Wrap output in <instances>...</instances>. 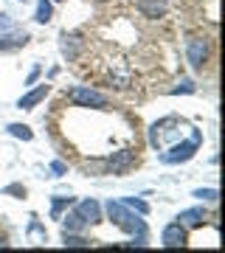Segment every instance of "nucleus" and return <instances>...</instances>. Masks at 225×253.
<instances>
[{
    "label": "nucleus",
    "mask_w": 225,
    "mask_h": 253,
    "mask_svg": "<svg viewBox=\"0 0 225 253\" xmlns=\"http://www.w3.org/2000/svg\"><path fill=\"white\" fill-rule=\"evenodd\" d=\"M172 96H178V93H194V82L191 79H180V84L178 87H172Z\"/></svg>",
    "instance_id": "nucleus-19"
},
{
    "label": "nucleus",
    "mask_w": 225,
    "mask_h": 253,
    "mask_svg": "<svg viewBox=\"0 0 225 253\" xmlns=\"http://www.w3.org/2000/svg\"><path fill=\"white\" fill-rule=\"evenodd\" d=\"M31 40L26 31H11V34H3L0 37V51H14V48H23Z\"/></svg>",
    "instance_id": "nucleus-10"
},
{
    "label": "nucleus",
    "mask_w": 225,
    "mask_h": 253,
    "mask_svg": "<svg viewBox=\"0 0 225 253\" xmlns=\"http://www.w3.org/2000/svg\"><path fill=\"white\" fill-rule=\"evenodd\" d=\"M51 14H54V6H51V0H40V3H37V14H34V20L45 26V23L51 20Z\"/></svg>",
    "instance_id": "nucleus-12"
},
{
    "label": "nucleus",
    "mask_w": 225,
    "mask_h": 253,
    "mask_svg": "<svg viewBox=\"0 0 225 253\" xmlns=\"http://www.w3.org/2000/svg\"><path fill=\"white\" fill-rule=\"evenodd\" d=\"M200 141H203V135H200V129H194L189 141H180V144L172 146L169 152H161V163H166V166H175V163L191 161V158H194V152L200 149Z\"/></svg>",
    "instance_id": "nucleus-2"
},
{
    "label": "nucleus",
    "mask_w": 225,
    "mask_h": 253,
    "mask_svg": "<svg viewBox=\"0 0 225 253\" xmlns=\"http://www.w3.org/2000/svg\"><path fill=\"white\" fill-rule=\"evenodd\" d=\"M51 172H54V174H56V177H62V174H65V172H68V166H65V163H62V161H54V163H51Z\"/></svg>",
    "instance_id": "nucleus-21"
},
{
    "label": "nucleus",
    "mask_w": 225,
    "mask_h": 253,
    "mask_svg": "<svg viewBox=\"0 0 225 253\" xmlns=\"http://www.w3.org/2000/svg\"><path fill=\"white\" fill-rule=\"evenodd\" d=\"M124 206L133 208V211H138V214H149V206H146L144 200H138V197H124Z\"/></svg>",
    "instance_id": "nucleus-17"
},
{
    "label": "nucleus",
    "mask_w": 225,
    "mask_h": 253,
    "mask_svg": "<svg viewBox=\"0 0 225 253\" xmlns=\"http://www.w3.org/2000/svg\"><path fill=\"white\" fill-rule=\"evenodd\" d=\"M14 23H11V17L9 14H0V28H11Z\"/></svg>",
    "instance_id": "nucleus-22"
},
{
    "label": "nucleus",
    "mask_w": 225,
    "mask_h": 253,
    "mask_svg": "<svg viewBox=\"0 0 225 253\" xmlns=\"http://www.w3.org/2000/svg\"><path fill=\"white\" fill-rule=\"evenodd\" d=\"M130 163H133V152H130V149H124V152H118L116 158H110V161H107V169H113V172L118 174V172H124Z\"/></svg>",
    "instance_id": "nucleus-11"
},
{
    "label": "nucleus",
    "mask_w": 225,
    "mask_h": 253,
    "mask_svg": "<svg viewBox=\"0 0 225 253\" xmlns=\"http://www.w3.org/2000/svg\"><path fill=\"white\" fill-rule=\"evenodd\" d=\"M23 3H26V0H23Z\"/></svg>",
    "instance_id": "nucleus-24"
},
{
    "label": "nucleus",
    "mask_w": 225,
    "mask_h": 253,
    "mask_svg": "<svg viewBox=\"0 0 225 253\" xmlns=\"http://www.w3.org/2000/svg\"><path fill=\"white\" fill-rule=\"evenodd\" d=\"M76 214H79L88 225H96V222H101V206L96 203V200H82L79 206H76Z\"/></svg>",
    "instance_id": "nucleus-6"
},
{
    "label": "nucleus",
    "mask_w": 225,
    "mask_h": 253,
    "mask_svg": "<svg viewBox=\"0 0 225 253\" xmlns=\"http://www.w3.org/2000/svg\"><path fill=\"white\" fill-rule=\"evenodd\" d=\"M59 219H62V228H65V231H82V228L88 225V222H85L79 214H76V211H73V214H68V217H59Z\"/></svg>",
    "instance_id": "nucleus-13"
},
{
    "label": "nucleus",
    "mask_w": 225,
    "mask_h": 253,
    "mask_svg": "<svg viewBox=\"0 0 225 253\" xmlns=\"http://www.w3.org/2000/svg\"><path fill=\"white\" fill-rule=\"evenodd\" d=\"M68 99L73 101V104H79V107H107V96H101V93L90 90V87H73L71 93H68Z\"/></svg>",
    "instance_id": "nucleus-3"
},
{
    "label": "nucleus",
    "mask_w": 225,
    "mask_h": 253,
    "mask_svg": "<svg viewBox=\"0 0 225 253\" xmlns=\"http://www.w3.org/2000/svg\"><path fill=\"white\" fill-rule=\"evenodd\" d=\"M178 219L183 228H200L206 222V208H186V211H180Z\"/></svg>",
    "instance_id": "nucleus-9"
},
{
    "label": "nucleus",
    "mask_w": 225,
    "mask_h": 253,
    "mask_svg": "<svg viewBox=\"0 0 225 253\" xmlns=\"http://www.w3.org/2000/svg\"><path fill=\"white\" fill-rule=\"evenodd\" d=\"M194 197L203 200V203H217V200H220V191L217 189H197L194 191Z\"/></svg>",
    "instance_id": "nucleus-18"
},
{
    "label": "nucleus",
    "mask_w": 225,
    "mask_h": 253,
    "mask_svg": "<svg viewBox=\"0 0 225 253\" xmlns=\"http://www.w3.org/2000/svg\"><path fill=\"white\" fill-rule=\"evenodd\" d=\"M166 9H169V0H138V11L144 17H163Z\"/></svg>",
    "instance_id": "nucleus-7"
},
{
    "label": "nucleus",
    "mask_w": 225,
    "mask_h": 253,
    "mask_svg": "<svg viewBox=\"0 0 225 253\" xmlns=\"http://www.w3.org/2000/svg\"><path fill=\"white\" fill-rule=\"evenodd\" d=\"M9 132H11L14 138H23V141H31V138H34V132H31L26 124H11V126H9Z\"/></svg>",
    "instance_id": "nucleus-16"
},
{
    "label": "nucleus",
    "mask_w": 225,
    "mask_h": 253,
    "mask_svg": "<svg viewBox=\"0 0 225 253\" xmlns=\"http://www.w3.org/2000/svg\"><path fill=\"white\" fill-rule=\"evenodd\" d=\"M59 40H62V54L68 56V59H73V56H76V48H73V42H68V34H62Z\"/></svg>",
    "instance_id": "nucleus-20"
},
{
    "label": "nucleus",
    "mask_w": 225,
    "mask_h": 253,
    "mask_svg": "<svg viewBox=\"0 0 225 253\" xmlns=\"http://www.w3.org/2000/svg\"><path fill=\"white\" fill-rule=\"evenodd\" d=\"M73 206V197H54V206H51V217L59 219L62 217V208Z\"/></svg>",
    "instance_id": "nucleus-14"
},
{
    "label": "nucleus",
    "mask_w": 225,
    "mask_h": 253,
    "mask_svg": "<svg viewBox=\"0 0 225 253\" xmlns=\"http://www.w3.org/2000/svg\"><path fill=\"white\" fill-rule=\"evenodd\" d=\"M161 245L163 248H183L186 245V228L180 222H169L161 234Z\"/></svg>",
    "instance_id": "nucleus-5"
},
{
    "label": "nucleus",
    "mask_w": 225,
    "mask_h": 253,
    "mask_svg": "<svg viewBox=\"0 0 225 253\" xmlns=\"http://www.w3.org/2000/svg\"><path fill=\"white\" fill-rule=\"evenodd\" d=\"M104 211H107L110 222H116L121 231H127V234H133V245H138V248H144L146 245V225L144 219H138L133 214V208H127L124 203H116V200H110L107 206H104Z\"/></svg>",
    "instance_id": "nucleus-1"
},
{
    "label": "nucleus",
    "mask_w": 225,
    "mask_h": 253,
    "mask_svg": "<svg viewBox=\"0 0 225 253\" xmlns=\"http://www.w3.org/2000/svg\"><path fill=\"white\" fill-rule=\"evenodd\" d=\"M186 54H189V65L194 71H200L208 59V42L206 40H200V37H191L189 45H186Z\"/></svg>",
    "instance_id": "nucleus-4"
},
{
    "label": "nucleus",
    "mask_w": 225,
    "mask_h": 253,
    "mask_svg": "<svg viewBox=\"0 0 225 253\" xmlns=\"http://www.w3.org/2000/svg\"><path fill=\"white\" fill-rule=\"evenodd\" d=\"M48 93H51V84H40V87H34L31 93H26V96L17 101V107H20V110H34L37 104H40V101L48 96Z\"/></svg>",
    "instance_id": "nucleus-8"
},
{
    "label": "nucleus",
    "mask_w": 225,
    "mask_h": 253,
    "mask_svg": "<svg viewBox=\"0 0 225 253\" xmlns=\"http://www.w3.org/2000/svg\"><path fill=\"white\" fill-rule=\"evenodd\" d=\"M37 76H40V68H34V71H31V73H28V84H34V82H37Z\"/></svg>",
    "instance_id": "nucleus-23"
},
{
    "label": "nucleus",
    "mask_w": 225,
    "mask_h": 253,
    "mask_svg": "<svg viewBox=\"0 0 225 253\" xmlns=\"http://www.w3.org/2000/svg\"><path fill=\"white\" fill-rule=\"evenodd\" d=\"M88 239L85 236H76L73 231H65V248H88Z\"/></svg>",
    "instance_id": "nucleus-15"
}]
</instances>
